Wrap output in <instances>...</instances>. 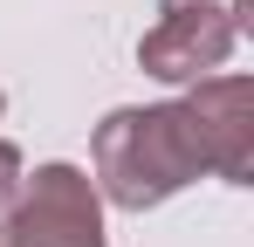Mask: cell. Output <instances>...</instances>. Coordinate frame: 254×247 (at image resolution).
I'll list each match as a JSON object with an SVG mask.
<instances>
[{
	"mask_svg": "<svg viewBox=\"0 0 254 247\" xmlns=\"http://www.w3.org/2000/svg\"><path fill=\"white\" fill-rule=\"evenodd\" d=\"M192 179H206V158L179 103H124L89 137V185L117 213H151Z\"/></svg>",
	"mask_w": 254,
	"mask_h": 247,
	"instance_id": "1",
	"label": "cell"
},
{
	"mask_svg": "<svg viewBox=\"0 0 254 247\" xmlns=\"http://www.w3.org/2000/svg\"><path fill=\"white\" fill-rule=\"evenodd\" d=\"M0 247H110L103 199L83 165H35L21 179V199L0 213Z\"/></svg>",
	"mask_w": 254,
	"mask_h": 247,
	"instance_id": "2",
	"label": "cell"
},
{
	"mask_svg": "<svg viewBox=\"0 0 254 247\" xmlns=\"http://www.w3.org/2000/svg\"><path fill=\"white\" fill-rule=\"evenodd\" d=\"M234 41H241L234 7H220V0H158V21L137 35V69L172 82V89H192L199 76L227 69Z\"/></svg>",
	"mask_w": 254,
	"mask_h": 247,
	"instance_id": "3",
	"label": "cell"
},
{
	"mask_svg": "<svg viewBox=\"0 0 254 247\" xmlns=\"http://www.w3.org/2000/svg\"><path fill=\"white\" fill-rule=\"evenodd\" d=\"M179 110L192 124V137H199V158H206L213 179H227V185H254V82L248 76H199L186 96H179Z\"/></svg>",
	"mask_w": 254,
	"mask_h": 247,
	"instance_id": "4",
	"label": "cell"
},
{
	"mask_svg": "<svg viewBox=\"0 0 254 247\" xmlns=\"http://www.w3.org/2000/svg\"><path fill=\"white\" fill-rule=\"evenodd\" d=\"M21 179H28V165H21V151H14V144L0 137V213L21 199Z\"/></svg>",
	"mask_w": 254,
	"mask_h": 247,
	"instance_id": "5",
	"label": "cell"
}]
</instances>
